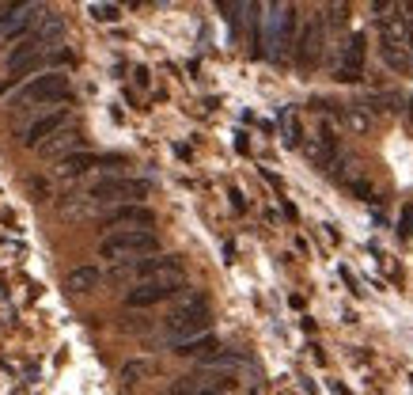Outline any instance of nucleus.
<instances>
[{
	"instance_id": "nucleus-1",
	"label": "nucleus",
	"mask_w": 413,
	"mask_h": 395,
	"mask_svg": "<svg viewBox=\"0 0 413 395\" xmlns=\"http://www.w3.org/2000/svg\"><path fill=\"white\" fill-rule=\"evenodd\" d=\"M209 304H205V296L197 293H186V300H182V308H175V312L163 320V331H167L171 346L179 342H190V338L197 335H209Z\"/></svg>"
},
{
	"instance_id": "nucleus-2",
	"label": "nucleus",
	"mask_w": 413,
	"mask_h": 395,
	"mask_svg": "<svg viewBox=\"0 0 413 395\" xmlns=\"http://www.w3.org/2000/svg\"><path fill=\"white\" fill-rule=\"evenodd\" d=\"M160 251V239L155 232L148 228H129V232H114V236L103 239L99 255L103 259H145V255H155Z\"/></svg>"
},
{
	"instance_id": "nucleus-3",
	"label": "nucleus",
	"mask_w": 413,
	"mask_h": 395,
	"mask_svg": "<svg viewBox=\"0 0 413 395\" xmlns=\"http://www.w3.org/2000/svg\"><path fill=\"white\" fill-rule=\"evenodd\" d=\"M292 34H296V12L284 8V4H273V8H269V16H266V34H262V46L269 49V58L281 61L284 53L296 46V38H292Z\"/></svg>"
},
{
	"instance_id": "nucleus-4",
	"label": "nucleus",
	"mask_w": 413,
	"mask_h": 395,
	"mask_svg": "<svg viewBox=\"0 0 413 395\" xmlns=\"http://www.w3.org/2000/svg\"><path fill=\"white\" fill-rule=\"evenodd\" d=\"M379 34H383L379 38L383 61H387L395 73L410 76L413 73V53H410V46H405V19H383Z\"/></svg>"
},
{
	"instance_id": "nucleus-5",
	"label": "nucleus",
	"mask_w": 413,
	"mask_h": 395,
	"mask_svg": "<svg viewBox=\"0 0 413 395\" xmlns=\"http://www.w3.org/2000/svg\"><path fill=\"white\" fill-rule=\"evenodd\" d=\"M186 293V281L182 278H155V281H140L137 289L125 293V304L129 308H152L163 300H175V296Z\"/></svg>"
},
{
	"instance_id": "nucleus-6",
	"label": "nucleus",
	"mask_w": 413,
	"mask_h": 395,
	"mask_svg": "<svg viewBox=\"0 0 413 395\" xmlns=\"http://www.w3.org/2000/svg\"><path fill=\"white\" fill-rule=\"evenodd\" d=\"M91 202H122V206H137V198H148L145 179H99L88 190Z\"/></svg>"
},
{
	"instance_id": "nucleus-7",
	"label": "nucleus",
	"mask_w": 413,
	"mask_h": 395,
	"mask_svg": "<svg viewBox=\"0 0 413 395\" xmlns=\"http://www.w3.org/2000/svg\"><path fill=\"white\" fill-rule=\"evenodd\" d=\"M68 95V76L65 73H38L31 84L23 88V103H57Z\"/></svg>"
},
{
	"instance_id": "nucleus-8",
	"label": "nucleus",
	"mask_w": 413,
	"mask_h": 395,
	"mask_svg": "<svg viewBox=\"0 0 413 395\" xmlns=\"http://www.w3.org/2000/svg\"><path fill=\"white\" fill-rule=\"evenodd\" d=\"M38 19H42V8H34V4H8L0 12V34L4 38H19V34L34 31Z\"/></svg>"
},
{
	"instance_id": "nucleus-9",
	"label": "nucleus",
	"mask_w": 413,
	"mask_h": 395,
	"mask_svg": "<svg viewBox=\"0 0 413 395\" xmlns=\"http://www.w3.org/2000/svg\"><path fill=\"white\" fill-rule=\"evenodd\" d=\"M227 392H231V380L212 376V372H194V376H182L171 384V395H227Z\"/></svg>"
},
{
	"instance_id": "nucleus-10",
	"label": "nucleus",
	"mask_w": 413,
	"mask_h": 395,
	"mask_svg": "<svg viewBox=\"0 0 413 395\" xmlns=\"http://www.w3.org/2000/svg\"><path fill=\"white\" fill-rule=\"evenodd\" d=\"M318 58H323V23H318V19H308L300 38H296V65L315 69Z\"/></svg>"
},
{
	"instance_id": "nucleus-11",
	"label": "nucleus",
	"mask_w": 413,
	"mask_h": 395,
	"mask_svg": "<svg viewBox=\"0 0 413 395\" xmlns=\"http://www.w3.org/2000/svg\"><path fill=\"white\" fill-rule=\"evenodd\" d=\"M182 255H155V259H137L129 263V274L145 281H155V278H182Z\"/></svg>"
},
{
	"instance_id": "nucleus-12",
	"label": "nucleus",
	"mask_w": 413,
	"mask_h": 395,
	"mask_svg": "<svg viewBox=\"0 0 413 395\" xmlns=\"http://www.w3.org/2000/svg\"><path fill=\"white\" fill-rule=\"evenodd\" d=\"M106 228H118V232H129V228H148L155 224V213L148 206H118L114 213L103 217Z\"/></svg>"
},
{
	"instance_id": "nucleus-13",
	"label": "nucleus",
	"mask_w": 413,
	"mask_h": 395,
	"mask_svg": "<svg viewBox=\"0 0 413 395\" xmlns=\"http://www.w3.org/2000/svg\"><path fill=\"white\" fill-rule=\"evenodd\" d=\"M42 46L34 38H23L19 42L16 49H12L8 53V61H4V65H8V73L12 76H27V73H34V69H42Z\"/></svg>"
},
{
	"instance_id": "nucleus-14",
	"label": "nucleus",
	"mask_w": 413,
	"mask_h": 395,
	"mask_svg": "<svg viewBox=\"0 0 413 395\" xmlns=\"http://www.w3.org/2000/svg\"><path fill=\"white\" fill-rule=\"evenodd\" d=\"M364 76V34H353L341 53V65H338V80L341 84H357Z\"/></svg>"
},
{
	"instance_id": "nucleus-15",
	"label": "nucleus",
	"mask_w": 413,
	"mask_h": 395,
	"mask_svg": "<svg viewBox=\"0 0 413 395\" xmlns=\"http://www.w3.org/2000/svg\"><path fill=\"white\" fill-rule=\"evenodd\" d=\"M65 122H68V110H49V115H42V118H34L31 125H27V145H46L49 137H57V133L65 130Z\"/></svg>"
},
{
	"instance_id": "nucleus-16",
	"label": "nucleus",
	"mask_w": 413,
	"mask_h": 395,
	"mask_svg": "<svg viewBox=\"0 0 413 395\" xmlns=\"http://www.w3.org/2000/svg\"><path fill=\"white\" fill-rule=\"evenodd\" d=\"M61 34H65V19H61V16H53V12H42V19L34 23L31 38L38 42V46H49V42H57Z\"/></svg>"
},
{
	"instance_id": "nucleus-17",
	"label": "nucleus",
	"mask_w": 413,
	"mask_h": 395,
	"mask_svg": "<svg viewBox=\"0 0 413 395\" xmlns=\"http://www.w3.org/2000/svg\"><path fill=\"white\" fill-rule=\"evenodd\" d=\"M84 145V137H80V130H61L57 133V137H49L46 145H42V152H46V156H73V148H80Z\"/></svg>"
},
{
	"instance_id": "nucleus-18",
	"label": "nucleus",
	"mask_w": 413,
	"mask_h": 395,
	"mask_svg": "<svg viewBox=\"0 0 413 395\" xmlns=\"http://www.w3.org/2000/svg\"><path fill=\"white\" fill-rule=\"evenodd\" d=\"M99 281H103V274H99L95 266H76V270H68L65 289L68 293H95Z\"/></svg>"
},
{
	"instance_id": "nucleus-19",
	"label": "nucleus",
	"mask_w": 413,
	"mask_h": 395,
	"mask_svg": "<svg viewBox=\"0 0 413 395\" xmlns=\"http://www.w3.org/2000/svg\"><path fill=\"white\" fill-rule=\"evenodd\" d=\"M220 350V342H216V335H197V338H190V342H179L175 346V354L179 357H212Z\"/></svg>"
},
{
	"instance_id": "nucleus-20",
	"label": "nucleus",
	"mask_w": 413,
	"mask_h": 395,
	"mask_svg": "<svg viewBox=\"0 0 413 395\" xmlns=\"http://www.w3.org/2000/svg\"><path fill=\"white\" fill-rule=\"evenodd\" d=\"M243 369V357L227 354V350H216L212 357H205L201 361V372H212V376H231V372Z\"/></svg>"
},
{
	"instance_id": "nucleus-21",
	"label": "nucleus",
	"mask_w": 413,
	"mask_h": 395,
	"mask_svg": "<svg viewBox=\"0 0 413 395\" xmlns=\"http://www.w3.org/2000/svg\"><path fill=\"white\" fill-rule=\"evenodd\" d=\"M95 164H99V156H91V152H73V156H65L57 164V175H61V179H76V175H84Z\"/></svg>"
},
{
	"instance_id": "nucleus-22",
	"label": "nucleus",
	"mask_w": 413,
	"mask_h": 395,
	"mask_svg": "<svg viewBox=\"0 0 413 395\" xmlns=\"http://www.w3.org/2000/svg\"><path fill=\"white\" fill-rule=\"evenodd\" d=\"M152 372H155V361H125V365H122V380H129V384L152 376Z\"/></svg>"
},
{
	"instance_id": "nucleus-23",
	"label": "nucleus",
	"mask_w": 413,
	"mask_h": 395,
	"mask_svg": "<svg viewBox=\"0 0 413 395\" xmlns=\"http://www.w3.org/2000/svg\"><path fill=\"white\" fill-rule=\"evenodd\" d=\"M88 16L95 19V23H114V19L122 16V8H118V4H88Z\"/></svg>"
},
{
	"instance_id": "nucleus-24",
	"label": "nucleus",
	"mask_w": 413,
	"mask_h": 395,
	"mask_svg": "<svg viewBox=\"0 0 413 395\" xmlns=\"http://www.w3.org/2000/svg\"><path fill=\"white\" fill-rule=\"evenodd\" d=\"M281 130H284L288 145H300V118H296V110H284L281 115Z\"/></svg>"
},
{
	"instance_id": "nucleus-25",
	"label": "nucleus",
	"mask_w": 413,
	"mask_h": 395,
	"mask_svg": "<svg viewBox=\"0 0 413 395\" xmlns=\"http://www.w3.org/2000/svg\"><path fill=\"white\" fill-rule=\"evenodd\" d=\"M345 122H349V130H357V133L368 130V118L364 115H345Z\"/></svg>"
},
{
	"instance_id": "nucleus-26",
	"label": "nucleus",
	"mask_w": 413,
	"mask_h": 395,
	"mask_svg": "<svg viewBox=\"0 0 413 395\" xmlns=\"http://www.w3.org/2000/svg\"><path fill=\"white\" fill-rule=\"evenodd\" d=\"M405 46H410V53H413V19H405Z\"/></svg>"
}]
</instances>
